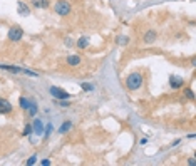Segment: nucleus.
I'll use <instances>...</instances> for the list:
<instances>
[{
	"mask_svg": "<svg viewBox=\"0 0 196 166\" xmlns=\"http://www.w3.org/2000/svg\"><path fill=\"white\" fill-rule=\"evenodd\" d=\"M141 84H143V76H141L139 72H132V74H129L127 79H126V86H127V89H131V91L139 89V87H141Z\"/></svg>",
	"mask_w": 196,
	"mask_h": 166,
	"instance_id": "obj_1",
	"label": "nucleus"
},
{
	"mask_svg": "<svg viewBox=\"0 0 196 166\" xmlns=\"http://www.w3.org/2000/svg\"><path fill=\"white\" fill-rule=\"evenodd\" d=\"M54 9H56V12L59 15H67L70 12V5H69V2H65V0H59Z\"/></svg>",
	"mask_w": 196,
	"mask_h": 166,
	"instance_id": "obj_2",
	"label": "nucleus"
},
{
	"mask_svg": "<svg viewBox=\"0 0 196 166\" xmlns=\"http://www.w3.org/2000/svg\"><path fill=\"white\" fill-rule=\"evenodd\" d=\"M22 35H24V30L19 25L12 27L10 30H9V39L12 40V42H19V40L22 39Z\"/></svg>",
	"mask_w": 196,
	"mask_h": 166,
	"instance_id": "obj_3",
	"label": "nucleus"
},
{
	"mask_svg": "<svg viewBox=\"0 0 196 166\" xmlns=\"http://www.w3.org/2000/svg\"><path fill=\"white\" fill-rule=\"evenodd\" d=\"M49 91H51V94L56 99H69L70 97L69 92H65V91L60 89V87H56V86H51V89H49Z\"/></svg>",
	"mask_w": 196,
	"mask_h": 166,
	"instance_id": "obj_4",
	"label": "nucleus"
},
{
	"mask_svg": "<svg viewBox=\"0 0 196 166\" xmlns=\"http://www.w3.org/2000/svg\"><path fill=\"white\" fill-rule=\"evenodd\" d=\"M12 111V104L7 99H0V114H9Z\"/></svg>",
	"mask_w": 196,
	"mask_h": 166,
	"instance_id": "obj_5",
	"label": "nucleus"
},
{
	"mask_svg": "<svg viewBox=\"0 0 196 166\" xmlns=\"http://www.w3.org/2000/svg\"><path fill=\"white\" fill-rule=\"evenodd\" d=\"M169 84H171V87L178 89V87H181V86H183V79L178 77V76H173V77H171V81H169Z\"/></svg>",
	"mask_w": 196,
	"mask_h": 166,
	"instance_id": "obj_6",
	"label": "nucleus"
},
{
	"mask_svg": "<svg viewBox=\"0 0 196 166\" xmlns=\"http://www.w3.org/2000/svg\"><path fill=\"white\" fill-rule=\"evenodd\" d=\"M154 39H156V32H154V30H148V32H146V35H144V42L151 44V42H154Z\"/></svg>",
	"mask_w": 196,
	"mask_h": 166,
	"instance_id": "obj_7",
	"label": "nucleus"
},
{
	"mask_svg": "<svg viewBox=\"0 0 196 166\" xmlns=\"http://www.w3.org/2000/svg\"><path fill=\"white\" fill-rule=\"evenodd\" d=\"M67 64L69 65H79L81 64V57L79 56H69L67 57Z\"/></svg>",
	"mask_w": 196,
	"mask_h": 166,
	"instance_id": "obj_8",
	"label": "nucleus"
},
{
	"mask_svg": "<svg viewBox=\"0 0 196 166\" xmlns=\"http://www.w3.org/2000/svg\"><path fill=\"white\" fill-rule=\"evenodd\" d=\"M19 14H20V15H29V14H30L29 7H27L24 2H19Z\"/></svg>",
	"mask_w": 196,
	"mask_h": 166,
	"instance_id": "obj_9",
	"label": "nucleus"
},
{
	"mask_svg": "<svg viewBox=\"0 0 196 166\" xmlns=\"http://www.w3.org/2000/svg\"><path fill=\"white\" fill-rule=\"evenodd\" d=\"M32 128H34V131L37 132V134H40V132H42V123H40V119H35L34 124H32Z\"/></svg>",
	"mask_w": 196,
	"mask_h": 166,
	"instance_id": "obj_10",
	"label": "nucleus"
},
{
	"mask_svg": "<svg viewBox=\"0 0 196 166\" xmlns=\"http://www.w3.org/2000/svg\"><path fill=\"white\" fill-rule=\"evenodd\" d=\"M19 102H20V107H22V109H29V107H30V101L25 97H20Z\"/></svg>",
	"mask_w": 196,
	"mask_h": 166,
	"instance_id": "obj_11",
	"label": "nucleus"
},
{
	"mask_svg": "<svg viewBox=\"0 0 196 166\" xmlns=\"http://www.w3.org/2000/svg\"><path fill=\"white\" fill-rule=\"evenodd\" d=\"M87 44H89V40H87V39H86V37H81V39H79V40H77V45H79V47H81V49H84V47H87Z\"/></svg>",
	"mask_w": 196,
	"mask_h": 166,
	"instance_id": "obj_12",
	"label": "nucleus"
},
{
	"mask_svg": "<svg viewBox=\"0 0 196 166\" xmlns=\"http://www.w3.org/2000/svg\"><path fill=\"white\" fill-rule=\"evenodd\" d=\"M70 128H72V124H70V123H65V124H62V126H60L59 132H62V134H64V132H67V131L70 129Z\"/></svg>",
	"mask_w": 196,
	"mask_h": 166,
	"instance_id": "obj_13",
	"label": "nucleus"
},
{
	"mask_svg": "<svg viewBox=\"0 0 196 166\" xmlns=\"http://www.w3.org/2000/svg\"><path fill=\"white\" fill-rule=\"evenodd\" d=\"M29 114H30V116H34L35 113H37V104H35V102H30V107H29Z\"/></svg>",
	"mask_w": 196,
	"mask_h": 166,
	"instance_id": "obj_14",
	"label": "nucleus"
},
{
	"mask_svg": "<svg viewBox=\"0 0 196 166\" xmlns=\"http://www.w3.org/2000/svg\"><path fill=\"white\" fill-rule=\"evenodd\" d=\"M81 87L84 89V91H92V89H94V86H92V84H87V82H84V84H82Z\"/></svg>",
	"mask_w": 196,
	"mask_h": 166,
	"instance_id": "obj_15",
	"label": "nucleus"
},
{
	"mask_svg": "<svg viewBox=\"0 0 196 166\" xmlns=\"http://www.w3.org/2000/svg\"><path fill=\"white\" fill-rule=\"evenodd\" d=\"M34 5L35 7H45V5H47V2H42V0H34Z\"/></svg>",
	"mask_w": 196,
	"mask_h": 166,
	"instance_id": "obj_16",
	"label": "nucleus"
},
{
	"mask_svg": "<svg viewBox=\"0 0 196 166\" xmlns=\"http://www.w3.org/2000/svg\"><path fill=\"white\" fill-rule=\"evenodd\" d=\"M35 161H37V156H30L29 158V161H27V164L32 166V164H35Z\"/></svg>",
	"mask_w": 196,
	"mask_h": 166,
	"instance_id": "obj_17",
	"label": "nucleus"
},
{
	"mask_svg": "<svg viewBox=\"0 0 196 166\" xmlns=\"http://www.w3.org/2000/svg\"><path fill=\"white\" fill-rule=\"evenodd\" d=\"M30 131H32V126L29 124V126H25V129H24V136H29L30 134Z\"/></svg>",
	"mask_w": 196,
	"mask_h": 166,
	"instance_id": "obj_18",
	"label": "nucleus"
},
{
	"mask_svg": "<svg viewBox=\"0 0 196 166\" xmlns=\"http://www.w3.org/2000/svg\"><path fill=\"white\" fill-rule=\"evenodd\" d=\"M186 94H188V97H189V99H193V97H194V94H193V91H191V89H188V91H186Z\"/></svg>",
	"mask_w": 196,
	"mask_h": 166,
	"instance_id": "obj_19",
	"label": "nucleus"
},
{
	"mask_svg": "<svg viewBox=\"0 0 196 166\" xmlns=\"http://www.w3.org/2000/svg\"><path fill=\"white\" fill-rule=\"evenodd\" d=\"M59 106L60 107H65V106H69V102H64V99H62V101H59Z\"/></svg>",
	"mask_w": 196,
	"mask_h": 166,
	"instance_id": "obj_20",
	"label": "nucleus"
},
{
	"mask_svg": "<svg viewBox=\"0 0 196 166\" xmlns=\"http://www.w3.org/2000/svg\"><path fill=\"white\" fill-rule=\"evenodd\" d=\"M45 131H47V132H45V136H49V134H51V131H52V126H47V129H45Z\"/></svg>",
	"mask_w": 196,
	"mask_h": 166,
	"instance_id": "obj_21",
	"label": "nucleus"
},
{
	"mask_svg": "<svg viewBox=\"0 0 196 166\" xmlns=\"http://www.w3.org/2000/svg\"><path fill=\"white\" fill-rule=\"evenodd\" d=\"M49 164H51V161H49V159H44L42 161V166H49Z\"/></svg>",
	"mask_w": 196,
	"mask_h": 166,
	"instance_id": "obj_22",
	"label": "nucleus"
},
{
	"mask_svg": "<svg viewBox=\"0 0 196 166\" xmlns=\"http://www.w3.org/2000/svg\"><path fill=\"white\" fill-rule=\"evenodd\" d=\"M119 42H121V44H126V42H127V39H126V37H121Z\"/></svg>",
	"mask_w": 196,
	"mask_h": 166,
	"instance_id": "obj_23",
	"label": "nucleus"
},
{
	"mask_svg": "<svg viewBox=\"0 0 196 166\" xmlns=\"http://www.w3.org/2000/svg\"><path fill=\"white\" fill-rule=\"evenodd\" d=\"M194 163H196L194 158H189V164H191V166H194Z\"/></svg>",
	"mask_w": 196,
	"mask_h": 166,
	"instance_id": "obj_24",
	"label": "nucleus"
}]
</instances>
